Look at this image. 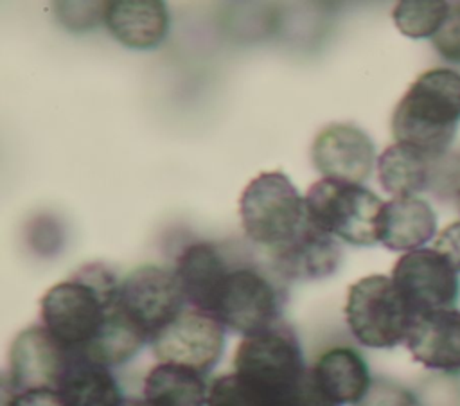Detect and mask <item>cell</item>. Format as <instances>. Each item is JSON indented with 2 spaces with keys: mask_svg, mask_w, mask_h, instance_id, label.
<instances>
[{
  "mask_svg": "<svg viewBox=\"0 0 460 406\" xmlns=\"http://www.w3.org/2000/svg\"><path fill=\"white\" fill-rule=\"evenodd\" d=\"M119 284L104 264H84L43 295L41 325L63 347L81 354L101 334L117 305Z\"/></svg>",
  "mask_w": 460,
  "mask_h": 406,
  "instance_id": "cell-1",
  "label": "cell"
},
{
  "mask_svg": "<svg viewBox=\"0 0 460 406\" xmlns=\"http://www.w3.org/2000/svg\"><path fill=\"white\" fill-rule=\"evenodd\" d=\"M460 126V74L438 66L420 74L392 115L395 142L411 144L433 158L451 146Z\"/></svg>",
  "mask_w": 460,
  "mask_h": 406,
  "instance_id": "cell-2",
  "label": "cell"
},
{
  "mask_svg": "<svg viewBox=\"0 0 460 406\" xmlns=\"http://www.w3.org/2000/svg\"><path fill=\"white\" fill-rule=\"evenodd\" d=\"M284 302V282L268 264L234 259L210 314L246 338L280 323Z\"/></svg>",
  "mask_w": 460,
  "mask_h": 406,
  "instance_id": "cell-3",
  "label": "cell"
},
{
  "mask_svg": "<svg viewBox=\"0 0 460 406\" xmlns=\"http://www.w3.org/2000/svg\"><path fill=\"white\" fill-rule=\"evenodd\" d=\"M239 217L246 239L270 252L295 239L307 225L305 198L284 172H261L239 198Z\"/></svg>",
  "mask_w": 460,
  "mask_h": 406,
  "instance_id": "cell-4",
  "label": "cell"
},
{
  "mask_svg": "<svg viewBox=\"0 0 460 406\" xmlns=\"http://www.w3.org/2000/svg\"><path fill=\"white\" fill-rule=\"evenodd\" d=\"M385 201L361 183L322 178L305 194L307 221L354 246L377 244V221Z\"/></svg>",
  "mask_w": 460,
  "mask_h": 406,
  "instance_id": "cell-5",
  "label": "cell"
},
{
  "mask_svg": "<svg viewBox=\"0 0 460 406\" xmlns=\"http://www.w3.org/2000/svg\"><path fill=\"white\" fill-rule=\"evenodd\" d=\"M345 322L358 343L394 349L406 341L415 320L392 277L368 275L356 280L345 300Z\"/></svg>",
  "mask_w": 460,
  "mask_h": 406,
  "instance_id": "cell-6",
  "label": "cell"
},
{
  "mask_svg": "<svg viewBox=\"0 0 460 406\" xmlns=\"http://www.w3.org/2000/svg\"><path fill=\"white\" fill-rule=\"evenodd\" d=\"M234 372L284 395L295 393L309 375L300 341L284 322L243 338L234 354Z\"/></svg>",
  "mask_w": 460,
  "mask_h": 406,
  "instance_id": "cell-7",
  "label": "cell"
},
{
  "mask_svg": "<svg viewBox=\"0 0 460 406\" xmlns=\"http://www.w3.org/2000/svg\"><path fill=\"white\" fill-rule=\"evenodd\" d=\"M225 325L210 313L187 305L149 341L158 363H172L199 374L210 372L225 350Z\"/></svg>",
  "mask_w": 460,
  "mask_h": 406,
  "instance_id": "cell-8",
  "label": "cell"
},
{
  "mask_svg": "<svg viewBox=\"0 0 460 406\" xmlns=\"http://www.w3.org/2000/svg\"><path fill=\"white\" fill-rule=\"evenodd\" d=\"M119 304L149 341L189 305L174 269L158 264L131 269L119 284Z\"/></svg>",
  "mask_w": 460,
  "mask_h": 406,
  "instance_id": "cell-9",
  "label": "cell"
},
{
  "mask_svg": "<svg viewBox=\"0 0 460 406\" xmlns=\"http://www.w3.org/2000/svg\"><path fill=\"white\" fill-rule=\"evenodd\" d=\"M390 277L413 316L451 309L460 298L458 271L433 248L402 253Z\"/></svg>",
  "mask_w": 460,
  "mask_h": 406,
  "instance_id": "cell-10",
  "label": "cell"
},
{
  "mask_svg": "<svg viewBox=\"0 0 460 406\" xmlns=\"http://www.w3.org/2000/svg\"><path fill=\"white\" fill-rule=\"evenodd\" d=\"M74 359V352L63 347L41 323L23 329L9 352V388L13 392L31 388L56 390Z\"/></svg>",
  "mask_w": 460,
  "mask_h": 406,
  "instance_id": "cell-11",
  "label": "cell"
},
{
  "mask_svg": "<svg viewBox=\"0 0 460 406\" xmlns=\"http://www.w3.org/2000/svg\"><path fill=\"white\" fill-rule=\"evenodd\" d=\"M311 160L323 178L352 183H363L377 163L370 137L347 122L329 124L316 135Z\"/></svg>",
  "mask_w": 460,
  "mask_h": 406,
  "instance_id": "cell-12",
  "label": "cell"
},
{
  "mask_svg": "<svg viewBox=\"0 0 460 406\" xmlns=\"http://www.w3.org/2000/svg\"><path fill=\"white\" fill-rule=\"evenodd\" d=\"M268 266L282 282H309L332 275L341 260L336 237L309 221L289 243L266 252Z\"/></svg>",
  "mask_w": 460,
  "mask_h": 406,
  "instance_id": "cell-13",
  "label": "cell"
},
{
  "mask_svg": "<svg viewBox=\"0 0 460 406\" xmlns=\"http://www.w3.org/2000/svg\"><path fill=\"white\" fill-rule=\"evenodd\" d=\"M404 343L422 366L460 374V309H438L415 316Z\"/></svg>",
  "mask_w": 460,
  "mask_h": 406,
  "instance_id": "cell-14",
  "label": "cell"
},
{
  "mask_svg": "<svg viewBox=\"0 0 460 406\" xmlns=\"http://www.w3.org/2000/svg\"><path fill=\"white\" fill-rule=\"evenodd\" d=\"M234 259L219 243L198 241L185 246L176 257L174 273L190 307L212 313L216 295L232 268Z\"/></svg>",
  "mask_w": 460,
  "mask_h": 406,
  "instance_id": "cell-15",
  "label": "cell"
},
{
  "mask_svg": "<svg viewBox=\"0 0 460 406\" xmlns=\"http://www.w3.org/2000/svg\"><path fill=\"white\" fill-rule=\"evenodd\" d=\"M309 375L316 392L331 406L358 404L372 384L367 361L350 347H332L320 354Z\"/></svg>",
  "mask_w": 460,
  "mask_h": 406,
  "instance_id": "cell-16",
  "label": "cell"
},
{
  "mask_svg": "<svg viewBox=\"0 0 460 406\" xmlns=\"http://www.w3.org/2000/svg\"><path fill=\"white\" fill-rule=\"evenodd\" d=\"M102 22L124 47L149 50L167 36L169 11L158 0H115L106 2Z\"/></svg>",
  "mask_w": 460,
  "mask_h": 406,
  "instance_id": "cell-17",
  "label": "cell"
},
{
  "mask_svg": "<svg viewBox=\"0 0 460 406\" xmlns=\"http://www.w3.org/2000/svg\"><path fill=\"white\" fill-rule=\"evenodd\" d=\"M437 235V214L428 201L413 198H392L385 201L377 239L392 252H413L424 248Z\"/></svg>",
  "mask_w": 460,
  "mask_h": 406,
  "instance_id": "cell-18",
  "label": "cell"
},
{
  "mask_svg": "<svg viewBox=\"0 0 460 406\" xmlns=\"http://www.w3.org/2000/svg\"><path fill=\"white\" fill-rule=\"evenodd\" d=\"M435 160L411 144L394 142L377 158L379 183L394 198H413L429 187Z\"/></svg>",
  "mask_w": 460,
  "mask_h": 406,
  "instance_id": "cell-19",
  "label": "cell"
},
{
  "mask_svg": "<svg viewBox=\"0 0 460 406\" xmlns=\"http://www.w3.org/2000/svg\"><path fill=\"white\" fill-rule=\"evenodd\" d=\"M56 392L65 406H120L126 397L111 368L88 361L75 352Z\"/></svg>",
  "mask_w": 460,
  "mask_h": 406,
  "instance_id": "cell-20",
  "label": "cell"
},
{
  "mask_svg": "<svg viewBox=\"0 0 460 406\" xmlns=\"http://www.w3.org/2000/svg\"><path fill=\"white\" fill-rule=\"evenodd\" d=\"M142 397L147 406H207L208 384L192 368L156 363L144 379Z\"/></svg>",
  "mask_w": 460,
  "mask_h": 406,
  "instance_id": "cell-21",
  "label": "cell"
},
{
  "mask_svg": "<svg viewBox=\"0 0 460 406\" xmlns=\"http://www.w3.org/2000/svg\"><path fill=\"white\" fill-rule=\"evenodd\" d=\"M451 4L442 0H402L394 11L395 27L408 38H433L447 18Z\"/></svg>",
  "mask_w": 460,
  "mask_h": 406,
  "instance_id": "cell-22",
  "label": "cell"
},
{
  "mask_svg": "<svg viewBox=\"0 0 460 406\" xmlns=\"http://www.w3.org/2000/svg\"><path fill=\"white\" fill-rule=\"evenodd\" d=\"M354 406H419V402L402 384L386 377H376L365 397Z\"/></svg>",
  "mask_w": 460,
  "mask_h": 406,
  "instance_id": "cell-23",
  "label": "cell"
},
{
  "mask_svg": "<svg viewBox=\"0 0 460 406\" xmlns=\"http://www.w3.org/2000/svg\"><path fill=\"white\" fill-rule=\"evenodd\" d=\"M435 50L451 63H460V4L451 5L446 22L431 38Z\"/></svg>",
  "mask_w": 460,
  "mask_h": 406,
  "instance_id": "cell-24",
  "label": "cell"
},
{
  "mask_svg": "<svg viewBox=\"0 0 460 406\" xmlns=\"http://www.w3.org/2000/svg\"><path fill=\"white\" fill-rule=\"evenodd\" d=\"M2 406H65L59 393L52 388L18 390L4 397Z\"/></svg>",
  "mask_w": 460,
  "mask_h": 406,
  "instance_id": "cell-25",
  "label": "cell"
},
{
  "mask_svg": "<svg viewBox=\"0 0 460 406\" xmlns=\"http://www.w3.org/2000/svg\"><path fill=\"white\" fill-rule=\"evenodd\" d=\"M438 252L458 273H460V221H453L444 226L431 246Z\"/></svg>",
  "mask_w": 460,
  "mask_h": 406,
  "instance_id": "cell-26",
  "label": "cell"
},
{
  "mask_svg": "<svg viewBox=\"0 0 460 406\" xmlns=\"http://www.w3.org/2000/svg\"><path fill=\"white\" fill-rule=\"evenodd\" d=\"M120 406H147V402L144 401V397H124Z\"/></svg>",
  "mask_w": 460,
  "mask_h": 406,
  "instance_id": "cell-27",
  "label": "cell"
},
{
  "mask_svg": "<svg viewBox=\"0 0 460 406\" xmlns=\"http://www.w3.org/2000/svg\"><path fill=\"white\" fill-rule=\"evenodd\" d=\"M455 203H456V207L460 210V183L456 185V190H455Z\"/></svg>",
  "mask_w": 460,
  "mask_h": 406,
  "instance_id": "cell-28",
  "label": "cell"
}]
</instances>
